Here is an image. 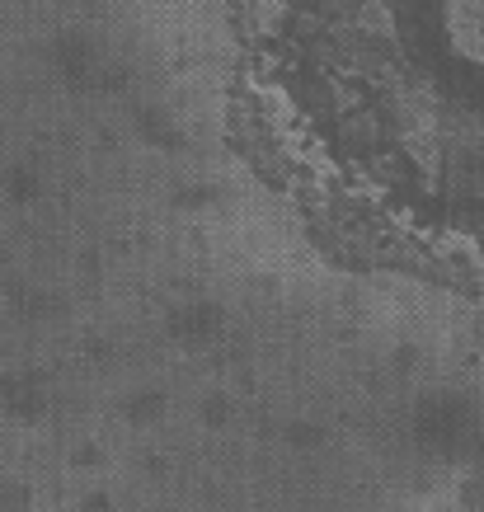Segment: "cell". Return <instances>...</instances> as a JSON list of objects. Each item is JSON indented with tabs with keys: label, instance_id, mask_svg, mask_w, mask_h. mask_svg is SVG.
I'll list each match as a JSON object with an SVG mask.
<instances>
[{
	"label": "cell",
	"instance_id": "6da1fadb",
	"mask_svg": "<svg viewBox=\"0 0 484 512\" xmlns=\"http://www.w3.org/2000/svg\"><path fill=\"white\" fill-rule=\"evenodd\" d=\"M250 43L311 184L484 278V0H250Z\"/></svg>",
	"mask_w": 484,
	"mask_h": 512
},
{
	"label": "cell",
	"instance_id": "7a4b0ae2",
	"mask_svg": "<svg viewBox=\"0 0 484 512\" xmlns=\"http://www.w3.org/2000/svg\"><path fill=\"white\" fill-rule=\"evenodd\" d=\"M470 512H484V466H480V480H475V498H470Z\"/></svg>",
	"mask_w": 484,
	"mask_h": 512
}]
</instances>
